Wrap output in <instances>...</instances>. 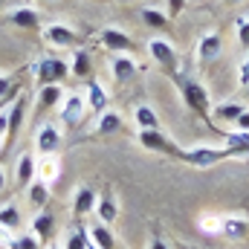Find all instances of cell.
<instances>
[{"label": "cell", "instance_id": "cell-1", "mask_svg": "<svg viewBox=\"0 0 249 249\" xmlns=\"http://www.w3.org/2000/svg\"><path fill=\"white\" fill-rule=\"evenodd\" d=\"M235 157H238V151L229 145H191V148H183V154H180V160L197 171H206V168H212L223 160H235Z\"/></svg>", "mask_w": 249, "mask_h": 249}, {"label": "cell", "instance_id": "cell-2", "mask_svg": "<svg viewBox=\"0 0 249 249\" xmlns=\"http://www.w3.org/2000/svg\"><path fill=\"white\" fill-rule=\"evenodd\" d=\"M177 84H180V93H183V102H186V107L194 113V116H200L203 122L212 127V96H209V90H206V84L203 81H197V78H186V75H180L177 78Z\"/></svg>", "mask_w": 249, "mask_h": 249}, {"label": "cell", "instance_id": "cell-3", "mask_svg": "<svg viewBox=\"0 0 249 249\" xmlns=\"http://www.w3.org/2000/svg\"><path fill=\"white\" fill-rule=\"evenodd\" d=\"M29 72L35 75L38 87H44V84H64L70 78V61L61 58V55H44V58H38L29 67Z\"/></svg>", "mask_w": 249, "mask_h": 249}, {"label": "cell", "instance_id": "cell-4", "mask_svg": "<svg viewBox=\"0 0 249 249\" xmlns=\"http://www.w3.org/2000/svg\"><path fill=\"white\" fill-rule=\"evenodd\" d=\"M41 38H44V44H47L50 50H55V53H61V50H75V47H78V32H75L70 23H64V20H47V23L41 26Z\"/></svg>", "mask_w": 249, "mask_h": 249}, {"label": "cell", "instance_id": "cell-5", "mask_svg": "<svg viewBox=\"0 0 249 249\" xmlns=\"http://www.w3.org/2000/svg\"><path fill=\"white\" fill-rule=\"evenodd\" d=\"M136 139L151 154H162V157H174V160H180V154H183V145H177L162 130H136Z\"/></svg>", "mask_w": 249, "mask_h": 249}, {"label": "cell", "instance_id": "cell-6", "mask_svg": "<svg viewBox=\"0 0 249 249\" xmlns=\"http://www.w3.org/2000/svg\"><path fill=\"white\" fill-rule=\"evenodd\" d=\"M145 50H148L151 61H157L165 72H177V70H180V50H177L168 38L157 35V38H151V41L145 44Z\"/></svg>", "mask_w": 249, "mask_h": 249}, {"label": "cell", "instance_id": "cell-7", "mask_svg": "<svg viewBox=\"0 0 249 249\" xmlns=\"http://www.w3.org/2000/svg\"><path fill=\"white\" fill-rule=\"evenodd\" d=\"M64 124L61 122H41L35 130V154L47 157V154H58L64 145Z\"/></svg>", "mask_w": 249, "mask_h": 249}, {"label": "cell", "instance_id": "cell-8", "mask_svg": "<svg viewBox=\"0 0 249 249\" xmlns=\"http://www.w3.org/2000/svg\"><path fill=\"white\" fill-rule=\"evenodd\" d=\"M87 96L84 93H78V90H72V93H67L61 102V107H58V122L64 127H75V124H81V119L87 116Z\"/></svg>", "mask_w": 249, "mask_h": 249}, {"label": "cell", "instance_id": "cell-9", "mask_svg": "<svg viewBox=\"0 0 249 249\" xmlns=\"http://www.w3.org/2000/svg\"><path fill=\"white\" fill-rule=\"evenodd\" d=\"M6 23L15 26V29H26V32H38V29L44 26V20H41V9L32 6V3H26V6H15V9L6 15Z\"/></svg>", "mask_w": 249, "mask_h": 249}, {"label": "cell", "instance_id": "cell-10", "mask_svg": "<svg viewBox=\"0 0 249 249\" xmlns=\"http://www.w3.org/2000/svg\"><path fill=\"white\" fill-rule=\"evenodd\" d=\"M99 41L107 53H130L133 50V38L130 32H124L122 26H102L99 29Z\"/></svg>", "mask_w": 249, "mask_h": 249}, {"label": "cell", "instance_id": "cell-11", "mask_svg": "<svg viewBox=\"0 0 249 249\" xmlns=\"http://www.w3.org/2000/svg\"><path fill=\"white\" fill-rule=\"evenodd\" d=\"M50 197H53V186L44 183V180H38V177L23 188V200H26V209H29L32 214L44 212V209L50 206Z\"/></svg>", "mask_w": 249, "mask_h": 249}, {"label": "cell", "instance_id": "cell-12", "mask_svg": "<svg viewBox=\"0 0 249 249\" xmlns=\"http://www.w3.org/2000/svg\"><path fill=\"white\" fill-rule=\"evenodd\" d=\"M194 53H197V61L200 64L217 61L223 55V38H220V32H203L197 38V50Z\"/></svg>", "mask_w": 249, "mask_h": 249}, {"label": "cell", "instance_id": "cell-13", "mask_svg": "<svg viewBox=\"0 0 249 249\" xmlns=\"http://www.w3.org/2000/svg\"><path fill=\"white\" fill-rule=\"evenodd\" d=\"M110 75L116 81L127 84V81H133L139 75V64L133 61L130 53H110Z\"/></svg>", "mask_w": 249, "mask_h": 249}, {"label": "cell", "instance_id": "cell-14", "mask_svg": "<svg viewBox=\"0 0 249 249\" xmlns=\"http://www.w3.org/2000/svg\"><path fill=\"white\" fill-rule=\"evenodd\" d=\"M96 200H99L96 188H90V186H75V188H72L70 209H72V214H75V217H87V214H93V212H96Z\"/></svg>", "mask_w": 249, "mask_h": 249}, {"label": "cell", "instance_id": "cell-15", "mask_svg": "<svg viewBox=\"0 0 249 249\" xmlns=\"http://www.w3.org/2000/svg\"><path fill=\"white\" fill-rule=\"evenodd\" d=\"M249 105H244V102H217L214 107H212V127L217 130V127H223V124H235V119L247 110Z\"/></svg>", "mask_w": 249, "mask_h": 249}, {"label": "cell", "instance_id": "cell-16", "mask_svg": "<svg viewBox=\"0 0 249 249\" xmlns=\"http://www.w3.org/2000/svg\"><path fill=\"white\" fill-rule=\"evenodd\" d=\"M64 96H67L64 84H44V87H38L35 113H47V110H55V107H61Z\"/></svg>", "mask_w": 249, "mask_h": 249}, {"label": "cell", "instance_id": "cell-17", "mask_svg": "<svg viewBox=\"0 0 249 249\" xmlns=\"http://www.w3.org/2000/svg\"><path fill=\"white\" fill-rule=\"evenodd\" d=\"M96 220L99 223H107V226H113L116 223V217H119V200H116V194L107 188L105 194H99V200H96Z\"/></svg>", "mask_w": 249, "mask_h": 249}, {"label": "cell", "instance_id": "cell-18", "mask_svg": "<svg viewBox=\"0 0 249 249\" xmlns=\"http://www.w3.org/2000/svg\"><path fill=\"white\" fill-rule=\"evenodd\" d=\"M220 223H223V238H244L249 232V214L247 212H229V214H220Z\"/></svg>", "mask_w": 249, "mask_h": 249}, {"label": "cell", "instance_id": "cell-19", "mask_svg": "<svg viewBox=\"0 0 249 249\" xmlns=\"http://www.w3.org/2000/svg\"><path fill=\"white\" fill-rule=\"evenodd\" d=\"M124 127V119L119 110H105V113H99L96 116V124H93V136H113V133H119Z\"/></svg>", "mask_w": 249, "mask_h": 249}, {"label": "cell", "instance_id": "cell-20", "mask_svg": "<svg viewBox=\"0 0 249 249\" xmlns=\"http://www.w3.org/2000/svg\"><path fill=\"white\" fill-rule=\"evenodd\" d=\"M35 168H38V154L23 151V154L18 157V165H15V183L20 188H26L35 180Z\"/></svg>", "mask_w": 249, "mask_h": 249}, {"label": "cell", "instance_id": "cell-21", "mask_svg": "<svg viewBox=\"0 0 249 249\" xmlns=\"http://www.w3.org/2000/svg\"><path fill=\"white\" fill-rule=\"evenodd\" d=\"M133 124H136V130H162L160 113H157L148 102H139V105L133 107Z\"/></svg>", "mask_w": 249, "mask_h": 249}, {"label": "cell", "instance_id": "cell-22", "mask_svg": "<svg viewBox=\"0 0 249 249\" xmlns=\"http://www.w3.org/2000/svg\"><path fill=\"white\" fill-rule=\"evenodd\" d=\"M139 18H142V23H145L151 32H168V29H171V18H168L165 9L145 6V9H139Z\"/></svg>", "mask_w": 249, "mask_h": 249}, {"label": "cell", "instance_id": "cell-23", "mask_svg": "<svg viewBox=\"0 0 249 249\" xmlns=\"http://www.w3.org/2000/svg\"><path fill=\"white\" fill-rule=\"evenodd\" d=\"M70 75L72 78H90L93 75V55L84 47H75L70 55Z\"/></svg>", "mask_w": 249, "mask_h": 249}, {"label": "cell", "instance_id": "cell-24", "mask_svg": "<svg viewBox=\"0 0 249 249\" xmlns=\"http://www.w3.org/2000/svg\"><path fill=\"white\" fill-rule=\"evenodd\" d=\"M87 107H90V113H105L107 110V105H110V93H107V87H102L99 81H87Z\"/></svg>", "mask_w": 249, "mask_h": 249}, {"label": "cell", "instance_id": "cell-25", "mask_svg": "<svg viewBox=\"0 0 249 249\" xmlns=\"http://www.w3.org/2000/svg\"><path fill=\"white\" fill-rule=\"evenodd\" d=\"M29 232H35L44 244H50L53 241V235H55V214L53 212H38V214H32V223H29Z\"/></svg>", "mask_w": 249, "mask_h": 249}, {"label": "cell", "instance_id": "cell-26", "mask_svg": "<svg viewBox=\"0 0 249 249\" xmlns=\"http://www.w3.org/2000/svg\"><path fill=\"white\" fill-rule=\"evenodd\" d=\"M23 119H26V99L18 96V99L12 102V107H9V133H6V142H9V145L18 139V133H20V127H23Z\"/></svg>", "mask_w": 249, "mask_h": 249}, {"label": "cell", "instance_id": "cell-27", "mask_svg": "<svg viewBox=\"0 0 249 249\" xmlns=\"http://www.w3.org/2000/svg\"><path fill=\"white\" fill-rule=\"evenodd\" d=\"M35 177L53 186V183L61 177V160H58V154H47V157H38V168H35Z\"/></svg>", "mask_w": 249, "mask_h": 249}, {"label": "cell", "instance_id": "cell-28", "mask_svg": "<svg viewBox=\"0 0 249 249\" xmlns=\"http://www.w3.org/2000/svg\"><path fill=\"white\" fill-rule=\"evenodd\" d=\"M0 229H6L12 235H18L23 229V212H20L18 203H3L0 206Z\"/></svg>", "mask_w": 249, "mask_h": 249}, {"label": "cell", "instance_id": "cell-29", "mask_svg": "<svg viewBox=\"0 0 249 249\" xmlns=\"http://www.w3.org/2000/svg\"><path fill=\"white\" fill-rule=\"evenodd\" d=\"M217 133H223V145L235 148L238 157H249V130H232V127H217Z\"/></svg>", "mask_w": 249, "mask_h": 249}, {"label": "cell", "instance_id": "cell-30", "mask_svg": "<svg viewBox=\"0 0 249 249\" xmlns=\"http://www.w3.org/2000/svg\"><path fill=\"white\" fill-rule=\"evenodd\" d=\"M87 235H90V244L96 249H116V238H113V232H110V226L107 223H93L90 229H87Z\"/></svg>", "mask_w": 249, "mask_h": 249}, {"label": "cell", "instance_id": "cell-31", "mask_svg": "<svg viewBox=\"0 0 249 249\" xmlns=\"http://www.w3.org/2000/svg\"><path fill=\"white\" fill-rule=\"evenodd\" d=\"M197 229L203 232V235H209V238H223V223H220V214H212V212H203L200 217H197Z\"/></svg>", "mask_w": 249, "mask_h": 249}, {"label": "cell", "instance_id": "cell-32", "mask_svg": "<svg viewBox=\"0 0 249 249\" xmlns=\"http://www.w3.org/2000/svg\"><path fill=\"white\" fill-rule=\"evenodd\" d=\"M47 244L35 235V232H29V229H20L15 238H12V244H9V249H44Z\"/></svg>", "mask_w": 249, "mask_h": 249}, {"label": "cell", "instance_id": "cell-33", "mask_svg": "<svg viewBox=\"0 0 249 249\" xmlns=\"http://www.w3.org/2000/svg\"><path fill=\"white\" fill-rule=\"evenodd\" d=\"M64 249H90V235H87V229H70L67 232V238L61 241Z\"/></svg>", "mask_w": 249, "mask_h": 249}, {"label": "cell", "instance_id": "cell-34", "mask_svg": "<svg viewBox=\"0 0 249 249\" xmlns=\"http://www.w3.org/2000/svg\"><path fill=\"white\" fill-rule=\"evenodd\" d=\"M235 35H238V47L249 50V15H241L235 20Z\"/></svg>", "mask_w": 249, "mask_h": 249}, {"label": "cell", "instance_id": "cell-35", "mask_svg": "<svg viewBox=\"0 0 249 249\" xmlns=\"http://www.w3.org/2000/svg\"><path fill=\"white\" fill-rule=\"evenodd\" d=\"M188 0H165V12H168V18L174 20V18H180L183 15V9H186Z\"/></svg>", "mask_w": 249, "mask_h": 249}, {"label": "cell", "instance_id": "cell-36", "mask_svg": "<svg viewBox=\"0 0 249 249\" xmlns=\"http://www.w3.org/2000/svg\"><path fill=\"white\" fill-rule=\"evenodd\" d=\"M238 81L244 87L249 84V50H244V58H241V67H238Z\"/></svg>", "mask_w": 249, "mask_h": 249}, {"label": "cell", "instance_id": "cell-37", "mask_svg": "<svg viewBox=\"0 0 249 249\" xmlns=\"http://www.w3.org/2000/svg\"><path fill=\"white\" fill-rule=\"evenodd\" d=\"M15 84H18V81H15L9 72H0V99H3V96H6V93L15 87Z\"/></svg>", "mask_w": 249, "mask_h": 249}, {"label": "cell", "instance_id": "cell-38", "mask_svg": "<svg viewBox=\"0 0 249 249\" xmlns=\"http://www.w3.org/2000/svg\"><path fill=\"white\" fill-rule=\"evenodd\" d=\"M232 130H249V107L235 119V124H232Z\"/></svg>", "mask_w": 249, "mask_h": 249}, {"label": "cell", "instance_id": "cell-39", "mask_svg": "<svg viewBox=\"0 0 249 249\" xmlns=\"http://www.w3.org/2000/svg\"><path fill=\"white\" fill-rule=\"evenodd\" d=\"M148 249H171V247H168V244H165L162 238H157V235H154V238L148 241Z\"/></svg>", "mask_w": 249, "mask_h": 249}, {"label": "cell", "instance_id": "cell-40", "mask_svg": "<svg viewBox=\"0 0 249 249\" xmlns=\"http://www.w3.org/2000/svg\"><path fill=\"white\" fill-rule=\"evenodd\" d=\"M241 3H247V0H223V6H241Z\"/></svg>", "mask_w": 249, "mask_h": 249}, {"label": "cell", "instance_id": "cell-41", "mask_svg": "<svg viewBox=\"0 0 249 249\" xmlns=\"http://www.w3.org/2000/svg\"><path fill=\"white\" fill-rule=\"evenodd\" d=\"M3 188H6V171L0 168V191H3Z\"/></svg>", "mask_w": 249, "mask_h": 249}, {"label": "cell", "instance_id": "cell-42", "mask_svg": "<svg viewBox=\"0 0 249 249\" xmlns=\"http://www.w3.org/2000/svg\"><path fill=\"white\" fill-rule=\"evenodd\" d=\"M44 249H64V247H61V244H47Z\"/></svg>", "mask_w": 249, "mask_h": 249}, {"label": "cell", "instance_id": "cell-43", "mask_svg": "<svg viewBox=\"0 0 249 249\" xmlns=\"http://www.w3.org/2000/svg\"><path fill=\"white\" fill-rule=\"evenodd\" d=\"M116 3H142V0H116Z\"/></svg>", "mask_w": 249, "mask_h": 249}, {"label": "cell", "instance_id": "cell-44", "mask_svg": "<svg viewBox=\"0 0 249 249\" xmlns=\"http://www.w3.org/2000/svg\"><path fill=\"white\" fill-rule=\"evenodd\" d=\"M3 142H6V136H3V133H0V145H3Z\"/></svg>", "mask_w": 249, "mask_h": 249}, {"label": "cell", "instance_id": "cell-45", "mask_svg": "<svg viewBox=\"0 0 249 249\" xmlns=\"http://www.w3.org/2000/svg\"><path fill=\"white\" fill-rule=\"evenodd\" d=\"M244 90H247V99H249V84H247V87H244Z\"/></svg>", "mask_w": 249, "mask_h": 249}, {"label": "cell", "instance_id": "cell-46", "mask_svg": "<svg viewBox=\"0 0 249 249\" xmlns=\"http://www.w3.org/2000/svg\"><path fill=\"white\" fill-rule=\"evenodd\" d=\"M188 3H203V0H188Z\"/></svg>", "mask_w": 249, "mask_h": 249}, {"label": "cell", "instance_id": "cell-47", "mask_svg": "<svg viewBox=\"0 0 249 249\" xmlns=\"http://www.w3.org/2000/svg\"><path fill=\"white\" fill-rule=\"evenodd\" d=\"M90 249H96V247H93V244H90Z\"/></svg>", "mask_w": 249, "mask_h": 249}, {"label": "cell", "instance_id": "cell-48", "mask_svg": "<svg viewBox=\"0 0 249 249\" xmlns=\"http://www.w3.org/2000/svg\"><path fill=\"white\" fill-rule=\"evenodd\" d=\"M0 6H3V0H0Z\"/></svg>", "mask_w": 249, "mask_h": 249}, {"label": "cell", "instance_id": "cell-49", "mask_svg": "<svg viewBox=\"0 0 249 249\" xmlns=\"http://www.w3.org/2000/svg\"><path fill=\"white\" fill-rule=\"evenodd\" d=\"M50 3H53V0H50Z\"/></svg>", "mask_w": 249, "mask_h": 249}]
</instances>
